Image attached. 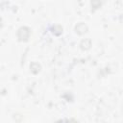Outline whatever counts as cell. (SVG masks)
<instances>
[{"instance_id":"cell-2","label":"cell","mask_w":123,"mask_h":123,"mask_svg":"<svg viewBox=\"0 0 123 123\" xmlns=\"http://www.w3.org/2000/svg\"><path fill=\"white\" fill-rule=\"evenodd\" d=\"M75 31H76V33H78L79 35H83V34L86 33V31H87V26H86L85 23L80 22V23H78V24L76 25Z\"/></svg>"},{"instance_id":"cell-4","label":"cell","mask_w":123,"mask_h":123,"mask_svg":"<svg viewBox=\"0 0 123 123\" xmlns=\"http://www.w3.org/2000/svg\"><path fill=\"white\" fill-rule=\"evenodd\" d=\"M30 68H31V71L36 74V73H37L40 70V65L37 62H33V63H31Z\"/></svg>"},{"instance_id":"cell-3","label":"cell","mask_w":123,"mask_h":123,"mask_svg":"<svg viewBox=\"0 0 123 123\" xmlns=\"http://www.w3.org/2000/svg\"><path fill=\"white\" fill-rule=\"evenodd\" d=\"M80 46H81V48L84 49V50L89 49V47L91 46V41H90V39H89V38H85L84 40H82Z\"/></svg>"},{"instance_id":"cell-1","label":"cell","mask_w":123,"mask_h":123,"mask_svg":"<svg viewBox=\"0 0 123 123\" xmlns=\"http://www.w3.org/2000/svg\"><path fill=\"white\" fill-rule=\"evenodd\" d=\"M29 36H30V29L27 28V27H21L19 28L18 32H17V37L19 40L21 41H25L29 38Z\"/></svg>"},{"instance_id":"cell-5","label":"cell","mask_w":123,"mask_h":123,"mask_svg":"<svg viewBox=\"0 0 123 123\" xmlns=\"http://www.w3.org/2000/svg\"><path fill=\"white\" fill-rule=\"evenodd\" d=\"M68 123H77L76 121H74V120H72V121H70V122H68Z\"/></svg>"}]
</instances>
